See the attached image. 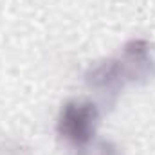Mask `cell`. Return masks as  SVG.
Returning a JSON list of instances; mask_svg holds the SVG:
<instances>
[{
  "mask_svg": "<svg viewBox=\"0 0 155 155\" xmlns=\"http://www.w3.org/2000/svg\"><path fill=\"white\" fill-rule=\"evenodd\" d=\"M99 107L94 101L71 99L61 105L56 117V134L61 141L78 150L94 143L99 126Z\"/></svg>",
  "mask_w": 155,
  "mask_h": 155,
  "instance_id": "1",
  "label": "cell"
},
{
  "mask_svg": "<svg viewBox=\"0 0 155 155\" xmlns=\"http://www.w3.org/2000/svg\"><path fill=\"white\" fill-rule=\"evenodd\" d=\"M130 85L143 87L155 78V47L148 38H132L117 54Z\"/></svg>",
  "mask_w": 155,
  "mask_h": 155,
  "instance_id": "3",
  "label": "cell"
},
{
  "mask_svg": "<svg viewBox=\"0 0 155 155\" xmlns=\"http://www.w3.org/2000/svg\"><path fill=\"white\" fill-rule=\"evenodd\" d=\"M83 78L87 88L97 96L101 107L105 108H112L117 103L121 92L124 90V87L130 85L117 54L92 63Z\"/></svg>",
  "mask_w": 155,
  "mask_h": 155,
  "instance_id": "2",
  "label": "cell"
},
{
  "mask_svg": "<svg viewBox=\"0 0 155 155\" xmlns=\"http://www.w3.org/2000/svg\"><path fill=\"white\" fill-rule=\"evenodd\" d=\"M90 144L81 148L79 155H119V150H117V146L112 141H99L94 146H90Z\"/></svg>",
  "mask_w": 155,
  "mask_h": 155,
  "instance_id": "4",
  "label": "cell"
}]
</instances>
